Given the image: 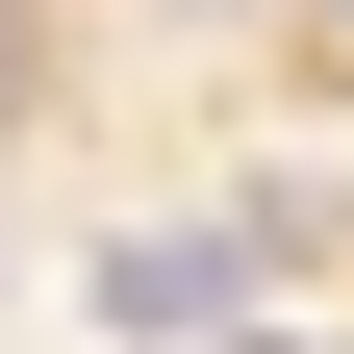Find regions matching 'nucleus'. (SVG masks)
Listing matches in <instances>:
<instances>
[{"label": "nucleus", "instance_id": "obj_1", "mask_svg": "<svg viewBox=\"0 0 354 354\" xmlns=\"http://www.w3.org/2000/svg\"><path fill=\"white\" fill-rule=\"evenodd\" d=\"M279 253H304L279 203H253V228H102V253H76V304H102L127 354H228V329H253V279H279Z\"/></svg>", "mask_w": 354, "mask_h": 354}, {"label": "nucleus", "instance_id": "obj_2", "mask_svg": "<svg viewBox=\"0 0 354 354\" xmlns=\"http://www.w3.org/2000/svg\"><path fill=\"white\" fill-rule=\"evenodd\" d=\"M228 354H279V329H228Z\"/></svg>", "mask_w": 354, "mask_h": 354}]
</instances>
